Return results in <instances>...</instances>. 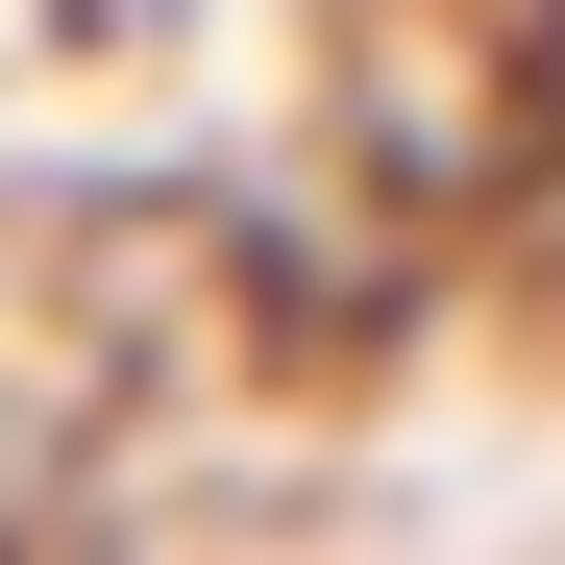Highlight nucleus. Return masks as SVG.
Segmentation results:
<instances>
[{"instance_id":"obj_1","label":"nucleus","mask_w":565,"mask_h":565,"mask_svg":"<svg viewBox=\"0 0 565 565\" xmlns=\"http://www.w3.org/2000/svg\"><path fill=\"white\" fill-rule=\"evenodd\" d=\"M516 74H541V99H565V0H516Z\"/></svg>"},{"instance_id":"obj_2","label":"nucleus","mask_w":565,"mask_h":565,"mask_svg":"<svg viewBox=\"0 0 565 565\" xmlns=\"http://www.w3.org/2000/svg\"><path fill=\"white\" fill-rule=\"evenodd\" d=\"M541 270H565V222H541Z\"/></svg>"}]
</instances>
